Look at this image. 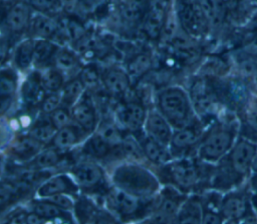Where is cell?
<instances>
[{
	"mask_svg": "<svg viewBox=\"0 0 257 224\" xmlns=\"http://www.w3.org/2000/svg\"><path fill=\"white\" fill-rule=\"evenodd\" d=\"M256 152L257 145L240 136L233 147L214 164L211 189L224 193L246 184L253 174Z\"/></svg>",
	"mask_w": 257,
	"mask_h": 224,
	"instance_id": "cell-1",
	"label": "cell"
},
{
	"mask_svg": "<svg viewBox=\"0 0 257 224\" xmlns=\"http://www.w3.org/2000/svg\"><path fill=\"white\" fill-rule=\"evenodd\" d=\"M239 137L238 116L224 110L206 128L197 145V155L202 162L216 164L233 147Z\"/></svg>",
	"mask_w": 257,
	"mask_h": 224,
	"instance_id": "cell-2",
	"label": "cell"
},
{
	"mask_svg": "<svg viewBox=\"0 0 257 224\" xmlns=\"http://www.w3.org/2000/svg\"><path fill=\"white\" fill-rule=\"evenodd\" d=\"M157 104L158 110L175 129L197 122L191 97L180 87H169L162 90L157 97Z\"/></svg>",
	"mask_w": 257,
	"mask_h": 224,
	"instance_id": "cell-3",
	"label": "cell"
},
{
	"mask_svg": "<svg viewBox=\"0 0 257 224\" xmlns=\"http://www.w3.org/2000/svg\"><path fill=\"white\" fill-rule=\"evenodd\" d=\"M252 191L248 182L223 193L220 212L224 222L257 223V213L252 205Z\"/></svg>",
	"mask_w": 257,
	"mask_h": 224,
	"instance_id": "cell-4",
	"label": "cell"
},
{
	"mask_svg": "<svg viewBox=\"0 0 257 224\" xmlns=\"http://www.w3.org/2000/svg\"><path fill=\"white\" fill-rule=\"evenodd\" d=\"M175 10L182 29L191 37L203 35L210 26L196 0H176Z\"/></svg>",
	"mask_w": 257,
	"mask_h": 224,
	"instance_id": "cell-5",
	"label": "cell"
},
{
	"mask_svg": "<svg viewBox=\"0 0 257 224\" xmlns=\"http://www.w3.org/2000/svg\"><path fill=\"white\" fill-rule=\"evenodd\" d=\"M114 176L115 179L119 180L120 184H117L118 187L136 195L150 193L157 184L149 172L135 166L119 167Z\"/></svg>",
	"mask_w": 257,
	"mask_h": 224,
	"instance_id": "cell-6",
	"label": "cell"
},
{
	"mask_svg": "<svg viewBox=\"0 0 257 224\" xmlns=\"http://www.w3.org/2000/svg\"><path fill=\"white\" fill-rule=\"evenodd\" d=\"M167 175L171 181L183 189H190L201 179L199 167L190 160H177L169 162L167 166Z\"/></svg>",
	"mask_w": 257,
	"mask_h": 224,
	"instance_id": "cell-7",
	"label": "cell"
},
{
	"mask_svg": "<svg viewBox=\"0 0 257 224\" xmlns=\"http://www.w3.org/2000/svg\"><path fill=\"white\" fill-rule=\"evenodd\" d=\"M115 114L120 126L123 129L135 133L144 127L148 112L142 103L128 101L119 105Z\"/></svg>",
	"mask_w": 257,
	"mask_h": 224,
	"instance_id": "cell-8",
	"label": "cell"
},
{
	"mask_svg": "<svg viewBox=\"0 0 257 224\" xmlns=\"http://www.w3.org/2000/svg\"><path fill=\"white\" fill-rule=\"evenodd\" d=\"M32 7L26 1L17 0L13 2L4 14V24L7 30L19 34L28 30L31 18Z\"/></svg>",
	"mask_w": 257,
	"mask_h": 224,
	"instance_id": "cell-9",
	"label": "cell"
},
{
	"mask_svg": "<svg viewBox=\"0 0 257 224\" xmlns=\"http://www.w3.org/2000/svg\"><path fill=\"white\" fill-rule=\"evenodd\" d=\"M172 128L170 122L158 109L148 112L145 122V130L148 137L169 147L174 132Z\"/></svg>",
	"mask_w": 257,
	"mask_h": 224,
	"instance_id": "cell-10",
	"label": "cell"
},
{
	"mask_svg": "<svg viewBox=\"0 0 257 224\" xmlns=\"http://www.w3.org/2000/svg\"><path fill=\"white\" fill-rule=\"evenodd\" d=\"M79 189L73 177L67 174H56L45 179L38 187L36 194L40 198H47L55 194H75Z\"/></svg>",
	"mask_w": 257,
	"mask_h": 224,
	"instance_id": "cell-11",
	"label": "cell"
},
{
	"mask_svg": "<svg viewBox=\"0 0 257 224\" xmlns=\"http://www.w3.org/2000/svg\"><path fill=\"white\" fill-rule=\"evenodd\" d=\"M71 174L79 187L84 189H95L104 178L103 170L94 162L84 161L74 165Z\"/></svg>",
	"mask_w": 257,
	"mask_h": 224,
	"instance_id": "cell-12",
	"label": "cell"
},
{
	"mask_svg": "<svg viewBox=\"0 0 257 224\" xmlns=\"http://www.w3.org/2000/svg\"><path fill=\"white\" fill-rule=\"evenodd\" d=\"M106 200L111 209L121 216L135 215L141 207L140 200L136 194L118 186L108 192Z\"/></svg>",
	"mask_w": 257,
	"mask_h": 224,
	"instance_id": "cell-13",
	"label": "cell"
},
{
	"mask_svg": "<svg viewBox=\"0 0 257 224\" xmlns=\"http://www.w3.org/2000/svg\"><path fill=\"white\" fill-rule=\"evenodd\" d=\"M70 111L74 123L81 127L87 134L94 132L97 123V116L94 105L89 97H85L83 94L82 97L73 106H71Z\"/></svg>",
	"mask_w": 257,
	"mask_h": 224,
	"instance_id": "cell-14",
	"label": "cell"
},
{
	"mask_svg": "<svg viewBox=\"0 0 257 224\" xmlns=\"http://www.w3.org/2000/svg\"><path fill=\"white\" fill-rule=\"evenodd\" d=\"M167 11L168 9L162 0L152 2L150 5L144 18L145 32L150 38L158 39L162 36Z\"/></svg>",
	"mask_w": 257,
	"mask_h": 224,
	"instance_id": "cell-15",
	"label": "cell"
},
{
	"mask_svg": "<svg viewBox=\"0 0 257 224\" xmlns=\"http://www.w3.org/2000/svg\"><path fill=\"white\" fill-rule=\"evenodd\" d=\"M240 136L257 145V94L239 113Z\"/></svg>",
	"mask_w": 257,
	"mask_h": 224,
	"instance_id": "cell-16",
	"label": "cell"
},
{
	"mask_svg": "<svg viewBox=\"0 0 257 224\" xmlns=\"http://www.w3.org/2000/svg\"><path fill=\"white\" fill-rule=\"evenodd\" d=\"M206 128L203 129L201 124L197 122L193 125L175 129L171 139L170 146L176 150H185L198 145Z\"/></svg>",
	"mask_w": 257,
	"mask_h": 224,
	"instance_id": "cell-17",
	"label": "cell"
},
{
	"mask_svg": "<svg viewBox=\"0 0 257 224\" xmlns=\"http://www.w3.org/2000/svg\"><path fill=\"white\" fill-rule=\"evenodd\" d=\"M105 90L112 95H121L126 92L131 85V77L127 71L118 67L107 68L101 76Z\"/></svg>",
	"mask_w": 257,
	"mask_h": 224,
	"instance_id": "cell-18",
	"label": "cell"
},
{
	"mask_svg": "<svg viewBox=\"0 0 257 224\" xmlns=\"http://www.w3.org/2000/svg\"><path fill=\"white\" fill-rule=\"evenodd\" d=\"M59 24L43 12L32 15L28 31L34 39H51L58 32Z\"/></svg>",
	"mask_w": 257,
	"mask_h": 224,
	"instance_id": "cell-19",
	"label": "cell"
},
{
	"mask_svg": "<svg viewBox=\"0 0 257 224\" xmlns=\"http://www.w3.org/2000/svg\"><path fill=\"white\" fill-rule=\"evenodd\" d=\"M84 135L88 134L76 123H72L60 129H57L50 143L52 147H55L57 149H67L81 142Z\"/></svg>",
	"mask_w": 257,
	"mask_h": 224,
	"instance_id": "cell-20",
	"label": "cell"
},
{
	"mask_svg": "<svg viewBox=\"0 0 257 224\" xmlns=\"http://www.w3.org/2000/svg\"><path fill=\"white\" fill-rule=\"evenodd\" d=\"M141 145L143 147L146 158L154 164L167 165L172 159V155L168 146H165L148 136L143 139Z\"/></svg>",
	"mask_w": 257,
	"mask_h": 224,
	"instance_id": "cell-21",
	"label": "cell"
},
{
	"mask_svg": "<svg viewBox=\"0 0 257 224\" xmlns=\"http://www.w3.org/2000/svg\"><path fill=\"white\" fill-rule=\"evenodd\" d=\"M203 219V198L194 197L188 201H184L177 217V222L201 223Z\"/></svg>",
	"mask_w": 257,
	"mask_h": 224,
	"instance_id": "cell-22",
	"label": "cell"
},
{
	"mask_svg": "<svg viewBox=\"0 0 257 224\" xmlns=\"http://www.w3.org/2000/svg\"><path fill=\"white\" fill-rule=\"evenodd\" d=\"M149 7V0H119L120 16L131 23L144 19Z\"/></svg>",
	"mask_w": 257,
	"mask_h": 224,
	"instance_id": "cell-23",
	"label": "cell"
},
{
	"mask_svg": "<svg viewBox=\"0 0 257 224\" xmlns=\"http://www.w3.org/2000/svg\"><path fill=\"white\" fill-rule=\"evenodd\" d=\"M43 143L39 142L29 134L21 137L12 146V154L21 159L30 161L43 149Z\"/></svg>",
	"mask_w": 257,
	"mask_h": 224,
	"instance_id": "cell-24",
	"label": "cell"
},
{
	"mask_svg": "<svg viewBox=\"0 0 257 224\" xmlns=\"http://www.w3.org/2000/svg\"><path fill=\"white\" fill-rule=\"evenodd\" d=\"M59 47L50 39H35L33 64L39 67H47L52 63Z\"/></svg>",
	"mask_w": 257,
	"mask_h": 224,
	"instance_id": "cell-25",
	"label": "cell"
},
{
	"mask_svg": "<svg viewBox=\"0 0 257 224\" xmlns=\"http://www.w3.org/2000/svg\"><path fill=\"white\" fill-rule=\"evenodd\" d=\"M196 1L201 7L210 26L217 27L222 24L225 18V13H226V6H225L224 0H196Z\"/></svg>",
	"mask_w": 257,
	"mask_h": 224,
	"instance_id": "cell-26",
	"label": "cell"
},
{
	"mask_svg": "<svg viewBox=\"0 0 257 224\" xmlns=\"http://www.w3.org/2000/svg\"><path fill=\"white\" fill-rule=\"evenodd\" d=\"M34 45H35L34 38H28L18 43V45L14 50V55H13L14 64L16 65L17 68L21 70H25L33 64Z\"/></svg>",
	"mask_w": 257,
	"mask_h": 224,
	"instance_id": "cell-27",
	"label": "cell"
},
{
	"mask_svg": "<svg viewBox=\"0 0 257 224\" xmlns=\"http://www.w3.org/2000/svg\"><path fill=\"white\" fill-rule=\"evenodd\" d=\"M32 211L38 213L42 217L46 218L49 222L57 219H66L70 216L69 212L67 210L62 209L58 205L54 204L53 202L41 198V200L34 201L32 203Z\"/></svg>",
	"mask_w": 257,
	"mask_h": 224,
	"instance_id": "cell-28",
	"label": "cell"
},
{
	"mask_svg": "<svg viewBox=\"0 0 257 224\" xmlns=\"http://www.w3.org/2000/svg\"><path fill=\"white\" fill-rule=\"evenodd\" d=\"M84 90L85 87L78 76L66 81L59 91L62 104L65 106H73L82 97Z\"/></svg>",
	"mask_w": 257,
	"mask_h": 224,
	"instance_id": "cell-29",
	"label": "cell"
},
{
	"mask_svg": "<svg viewBox=\"0 0 257 224\" xmlns=\"http://www.w3.org/2000/svg\"><path fill=\"white\" fill-rule=\"evenodd\" d=\"M52 64L63 75L80 69L78 57L73 51L67 48H59L57 50Z\"/></svg>",
	"mask_w": 257,
	"mask_h": 224,
	"instance_id": "cell-30",
	"label": "cell"
},
{
	"mask_svg": "<svg viewBox=\"0 0 257 224\" xmlns=\"http://www.w3.org/2000/svg\"><path fill=\"white\" fill-rule=\"evenodd\" d=\"M58 150L59 149L55 147L42 149L29 161L28 167L37 170H44L56 166L61 160V155Z\"/></svg>",
	"mask_w": 257,
	"mask_h": 224,
	"instance_id": "cell-31",
	"label": "cell"
},
{
	"mask_svg": "<svg viewBox=\"0 0 257 224\" xmlns=\"http://www.w3.org/2000/svg\"><path fill=\"white\" fill-rule=\"evenodd\" d=\"M43 89L47 93L59 92L64 85V75L54 66L45 67L42 73L39 74Z\"/></svg>",
	"mask_w": 257,
	"mask_h": 224,
	"instance_id": "cell-32",
	"label": "cell"
},
{
	"mask_svg": "<svg viewBox=\"0 0 257 224\" xmlns=\"http://www.w3.org/2000/svg\"><path fill=\"white\" fill-rule=\"evenodd\" d=\"M113 147L108 144L101 136L96 132L88 138L83 146V153L93 158H104L107 156Z\"/></svg>",
	"mask_w": 257,
	"mask_h": 224,
	"instance_id": "cell-33",
	"label": "cell"
},
{
	"mask_svg": "<svg viewBox=\"0 0 257 224\" xmlns=\"http://www.w3.org/2000/svg\"><path fill=\"white\" fill-rule=\"evenodd\" d=\"M57 129L55 126L52 124L50 119L48 120H38L36 121L31 128L29 129L28 134L38 140L39 142L46 144L50 143L51 140L53 139Z\"/></svg>",
	"mask_w": 257,
	"mask_h": 224,
	"instance_id": "cell-34",
	"label": "cell"
},
{
	"mask_svg": "<svg viewBox=\"0 0 257 224\" xmlns=\"http://www.w3.org/2000/svg\"><path fill=\"white\" fill-rule=\"evenodd\" d=\"M152 67V58L149 54L140 53L127 63L126 71L132 79H138L145 75Z\"/></svg>",
	"mask_w": 257,
	"mask_h": 224,
	"instance_id": "cell-35",
	"label": "cell"
},
{
	"mask_svg": "<svg viewBox=\"0 0 257 224\" xmlns=\"http://www.w3.org/2000/svg\"><path fill=\"white\" fill-rule=\"evenodd\" d=\"M45 90L42 87L40 76L28 78L23 85V98L29 103H34L40 101L44 98Z\"/></svg>",
	"mask_w": 257,
	"mask_h": 224,
	"instance_id": "cell-36",
	"label": "cell"
},
{
	"mask_svg": "<svg viewBox=\"0 0 257 224\" xmlns=\"http://www.w3.org/2000/svg\"><path fill=\"white\" fill-rule=\"evenodd\" d=\"M96 133L113 148L119 147L123 139L120 128L110 122H102L96 129Z\"/></svg>",
	"mask_w": 257,
	"mask_h": 224,
	"instance_id": "cell-37",
	"label": "cell"
},
{
	"mask_svg": "<svg viewBox=\"0 0 257 224\" xmlns=\"http://www.w3.org/2000/svg\"><path fill=\"white\" fill-rule=\"evenodd\" d=\"M78 77L83 83L85 89H94L99 83L100 74L95 65L88 64L79 70Z\"/></svg>",
	"mask_w": 257,
	"mask_h": 224,
	"instance_id": "cell-38",
	"label": "cell"
},
{
	"mask_svg": "<svg viewBox=\"0 0 257 224\" xmlns=\"http://www.w3.org/2000/svg\"><path fill=\"white\" fill-rule=\"evenodd\" d=\"M121 152L128 158H133L135 160H142L145 156L143 147L141 143H139L133 137H124L119 146Z\"/></svg>",
	"mask_w": 257,
	"mask_h": 224,
	"instance_id": "cell-39",
	"label": "cell"
},
{
	"mask_svg": "<svg viewBox=\"0 0 257 224\" xmlns=\"http://www.w3.org/2000/svg\"><path fill=\"white\" fill-rule=\"evenodd\" d=\"M48 118L52 122V124L55 126L56 129H60L62 127H65L67 125H70L74 123L71 111L68 110L67 106H59L56 108L54 111H52L49 115Z\"/></svg>",
	"mask_w": 257,
	"mask_h": 224,
	"instance_id": "cell-40",
	"label": "cell"
},
{
	"mask_svg": "<svg viewBox=\"0 0 257 224\" xmlns=\"http://www.w3.org/2000/svg\"><path fill=\"white\" fill-rule=\"evenodd\" d=\"M16 90V77L11 70L2 71L0 81L1 96H12Z\"/></svg>",
	"mask_w": 257,
	"mask_h": 224,
	"instance_id": "cell-41",
	"label": "cell"
},
{
	"mask_svg": "<svg viewBox=\"0 0 257 224\" xmlns=\"http://www.w3.org/2000/svg\"><path fill=\"white\" fill-rule=\"evenodd\" d=\"M62 104L61 96L59 92L48 93L40 102V109L44 114L49 115L52 111L58 108Z\"/></svg>",
	"mask_w": 257,
	"mask_h": 224,
	"instance_id": "cell-42",
	"label": "cell"
},
{
	"mask_svg": "<svg viewBox=\"0 0 257 224\" xmlns=\"http://www.w3.org/2000/svg\"><path fill=\"white\" fill-rule=\"evenodd\" d=\"M70 194H65V193H62V194H55V195H52V196H49L45 199L53 202L54 204L58 205L59 207H61L62 209L64 210H71L74 208V203L72 201V199L69 197Z\"/></svg>",
	"mask_w": 257,
	"mask_h": 224,
	"instance_id": "cell-43",
	"label": "cell"
},
{
	"mask_svg": "<svg viewBox=\"0 0 257 224\" xmlns=\"http://www.w3.org/2000/svg\"><path fill=\"white\" fill-rule=\"evenodd\" d=\"M33 10L46 13L58 6L59 0H27Z\"/></svg>",
	"mask_w": 257,
	"mask_h": 224,
	"instance_id": "cell-44",
	"label": "cell"
},
{
	"mask_svg": "<svg viewBox=\"0 0 257 224\" xmlns=\"http://www.w3.org/2000/svg\"><path fill=\"white\" fill-rule=\"evenodd\" d=\"M79 0H59L58 6L66 13H72L78 7Z\"/></svg>",
	"mask_w": 257,
	"mask_h": 224,
	"instance_id": "cell-45",
	"label": "cell"
},
{
	"mask_svg": "<svg viewBox=\"0 0 257 224\" xmlns=\"http://www.w3.org/2000/svg\"><path fill=\"white\" fill-rule=\"evenodd\" d=\"M27 215H28V212H26L25 210L16 211L14 214H12L10 216V218L7 220V222H9V223H17V224L26 223Z\"/></svg>",
	"mask_w": 257,
	"mask_h": 224,
	"instance_id": "cell-46",
	"label": "cell"
},
{
	"mask_svg": "<svg viewBox=\"0 0 257 224\" xmlns=\"http://www.w3.org/2000/svg\"><path fill=\"white\" fill-rule=\"evenodd\" d=\"M45 222H49L46 218L42 217L41 215H39L38 213L32 211V212H28L27 215V219H26V223H30V224H39V223H45Z\"/></svg>",
	"mask_w": 257,
	"mask_h": 224,
	"instance_id": "cell-47",
	"label": "cell"
},
{
	"mask_svg": "<svg viewBox=\"0 0 257 224\" xmlns=\"http://www.w3.org/2000/svg\"><path fill=\"white\" fill-rule=\"evenodd\" d=\"M253 172H257V152L254 158V163H253Z\"/></svg>",
	"mask_w": 257,
	"mask_h": 224,
	"instance_id": "cell-48",
	"label": "cell"
},
{
	"mask_svg": "<svg viewBox=\"0 0 257 224\" xmlns=\"http://www.w3.org/2000/svg\"><path fill=\"white\" fill-rule=\"evenodd\" d=\"M253 1V3L255 4V6H256V9H257V0H252Z\"/></svg>",
	"mask_w": 257,
	"mask_h": 224,
	"instance_id": "cell-49",
	"label": "cell"
}]
</instances>
